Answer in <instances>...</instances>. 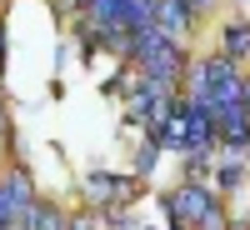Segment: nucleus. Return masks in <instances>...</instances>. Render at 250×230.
<instances>
[{"instance_id": "obj_1", "label": "nucleus", "mask_w": 250, "mask_h": 230, "mask_svg": "<svg viewBox=\"0 0 250 230\" xmlns=\"http://www.w3.org/2000/svg\"><path fill=\"white\" fill-rule=\"evenodd\" d=\"M240 95H245V80H240L230 55H205V60L190 65V100L205 105L210 115L220 105H230V100H240Z\"/></svg>"}, {"instance_id": "obj_2", "label": "nucleus", "mask_w": 250, "mask_h": 230, "mask_svg": "<svg viewBox=\"0 0 250 230\" xmlns=\"http://www.w3.org/2000/svg\"><path fill=\"white\" fill-rule=\"evenodd\" d=\"M165 210H170V220H175L180 230H230L220 200L205 190V185H195V180L175 185V190L165 195Z\"/></svg>"}, {"instance_id": "obj_3", "label": "nucleus", "mask_w": 250, "mask_h": 230, "mask_svg": "<svg viewBox=\"0 0 250 230\" xmlns=\"http://www.w3.org/2000/svg\"><path fill=\"white\" fill-rule=\"evenodd\" d=\"M135 190H140V180H125V175H105V170H90L85 175V195L100 200V210H105V205L135 200Z\"/></svg>"}, {"instance_id": "obj_4", "label": "nucleus", "mask_w": 250, "mask_h": 230, "mask_svg": "<svg viewBox=\"0 0 250 230\" xmlns=\"http://www.w3.org/2000/svg\"><path fill=\"white\" fill-rule=\"evenodd\" d=\"M190 20H195L190 0H155V25L170 35V40H180L185 30H190Z\"/></svg>"}, {"instance_id": "obj_5", "label": "nucleus", "mask_w": 250, "mask_h": 230, "mask_svg": "<svg viewBox=\"0 0 250 230\" xmlns=\"http://www.w3.org/2000/svg\"><path fill=\"white\" fill-rule=\"evenodd\" d=\"M15 225H20V230H65V215L35 200V205H25V210L15 215Z\"/></svg>"}, {"instance_id": "obj_6", "label": "nucleus", "mask_w": 250, "mask_h": 230, "mask_svg": "<svg viewBox=\"0 0 250 230\" xmlns=\"http://www.w3.org/2000/svg\"><path fill=\"white\" fill-rule=\"evenodd\" d=\"M240 175H245V145H225L220 150V185L230 190V185H240Z\"/></svg>"}, {"instance_id": "obj_7", "label": "nucleus", "mask_w": 250, "mask_h": 230, "mask_svg": "<svg viewBox=\"0 0 250 230\" xmlns=\"http://www.w3.org/2000/svg\"><path fill=\"white\" fill-rule=\"evenodd\" d=\"M0 185L10 190V200H15V215L25 210V205H35V190H30V175H25V170H10V180H0Z\"/></svg>"}, {"instance_id": "obj_8", "label": "nucleus", "mask_w": 250, "mask_h": 230, "mask_svg": "<svg viewBox=\"0 0 250 230\" xmlns=\"http://www.w3.org/2000/svg\"><path fill=\"white\" fill-rule=\"evenodd\" d=\"M225 55H230V60H245L250 55V25H245V20L225 30Z\"/></svg>"}, {"instance_id": "obj_9", "label": "nucleus", "mask_w": 250, "mask_h": 230, "mask_svg": "<svg viewBox=\"0 0 250 230\" xmlns=\"http://www.w3.org/2000/svg\"><path fill=\"white\" fill-rule=\"evenodd\" d=\"M155 155H160V145H155V140H145V145H140V155H135V170L145 175V170L155 165Z\"/></svg>"}, {"instance_id": "obj_10", "label": "nucleus", "mask_w": 250, "mask_h": 230, "mask_svg": "<svg viewBox=\"0 0 250 230\" xmlns=\"http://www.w3.org/2000/svg\"><path fill=\"white\" fill-rule=\"evenodd\" d=\"M65 230H95V215H75V220H65Z\"/></svg>"}, {"instance_id": "obj_11", "label": "nucleus", "mask_w": 250, "mask_h": 230, "mask_svg": "<svg viewBox=\"0 0 250 230\" xmlns=\"http://www.w3.org/2000/svg\"><path fill=\"white\" fill-rule=\"evenodd\" d=\"M10 140V120H5V105H0V145Z\"/></svg>"}, {"instance_id": "obj_12", "label": "nucleus", "mask_w": 250, "mask_h": 230, "mask_svg": "<svg viewBox=\"0 0 250 230\" xmlns=\"http://www.w3.org/2000/svg\"><path fill=\"white\" fill-rule=\"evenodd\" d=\"M0 55H5V30H0Z\"/></svg>"}, {"instance_id": "obj_13", "label": "nucleus", "mask_w": 250, "mask_h": 230, "mask_svg": "<svg viewBox=\"0 0 250 230\" xmlns=\"http://www.w3.org/2000/svg\"><path fill=\"white\" fill-rule=\"evenodd\" d=\"M245 100H250V80H245Z\"/></svg>"}, {"instance_id": "obj_14", "label": "nucleus", "mask_w": 250, "mask_h": 230, "mask_svg": "<svg viewBox=\"0 0 250 230\" xmlns=\"http://www.w3.org/2000/svg\"><path fill=\"white\" fill-rule=\"evenodd\" d=\"M245 110H250V100H245Z\"/></svg>"}]
</instances>
